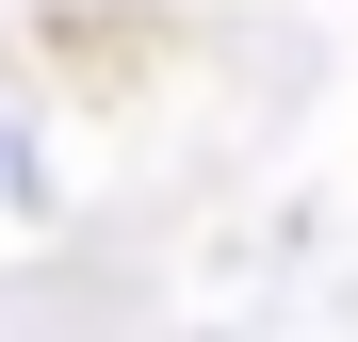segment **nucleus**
Wrapping results in <instances>:
<instances>
[{
	"mask_svg": "<svg viewBox=\"0 0 358 342\" xmlns=\"http://www.w3.org/2000/svg\"><path fill=\"white\" fill-rule=\"evenodd\" d=\"M33 196V147H17V114H0V212H17Z\"/></svg>",
	"mask_w": 358,
	"mask_h": 342,
	"instance_id": "1",
	"label": "nucleus"
}]
</instances>
